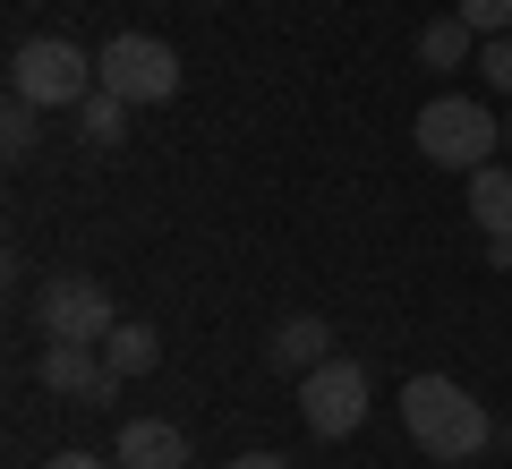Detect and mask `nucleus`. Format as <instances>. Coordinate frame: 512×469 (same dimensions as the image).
Returning a JSON list of instances; mask_svg holds the SVG:
<instances>
[{
	"instance_id": "nucleus-7",
	"label": "nucleus",
	"mask_w": 512,
	"mask_h": 469,
	"mask_svg": "<svg viewBox=\"0 0 512 469\" xmlns=\"http://www.w3.org/2000/svg\"><path fill=\"white\" fill-rule=\"evenodd\" d=\"M35 376H43V393H69V401H86V410L120 401V376H111V359L94 342H43Z\"/></svg>"
},
{
	"instance_id": "nucleus-6",
	"label": "nucleus",
	"mask_w": 512,
	"mask_h": 469,
	"mask_svg": "<svg viewBox=\"0 0 512 469\" xmlns=\"http://www.w3.org/2000/svg\"><path fill=\"white\" fill-rule=\"evenodd\" d=\"M299 418H308L316 444H342V435L367 418V367H359V359L308 367V376H299Z\"/></svg>"
},
{
	"instance_id": "nucleus-2",
	"label": "nucleus",
	"mask_w": 512,
	"mask_h": 469,
	"mask_svg": "<svg viewBox=\"0 0 512 469\" xmlns=\"http://www.w3.org/2000/svg\"><path fill=\"white\" fill-rule=\"evenodd\" d=\"M94 86H103V69H94V52H77L69 35H26L18 52H9V94L35 103V111H77Z\"/></svg>"
},
{
	"instance_id": "nucleus-3",
	"label": "nucleus",
	"mask_w": 512,
	"mask_h": 469,
	"mask_svg": "<svg viewBox=\"0 0 512 469\" xmlns=\"http://www.w3.org/2000/svg\"><path fill=\"white\" fill-rule=\"evenodd\" d=\"M410 137H419V154L436 171H487L495 145H504V120H495L487 103H470V94H436Z\"/></svg>"
},
{
	"instance_id": "nucleus-4",
	"label": "nucleus",
	"mask_w": 512,
	"mask_h": 469,
	"mask_svg": "<svg viewBox=\"0 0 512 469\" xmlns=\"http://www.w3.org/2000/svg\"><path fill=\"white\" fill-rule=\"evenodd\" d=\"M35 325H43V342H94L103 350L111 333H120V307H111V290L94 282V273H43Z\"/></svg>"
},
{
	"instance_id": "nucleus-13",
	"label": "nucleus",
	"mask_w": 512,
	"mask_h": 469,
	"mask_svg": "<svg viewBox=\"0 0 512 469\" xmlns=\"http://www.w3.org/2000/svg\"><path fill=\"white\" fill-rule=\"evenodd\" d=\"M120 111H128L120 94H103V86H94L86 103H77V137H86V145H120V137H128V128H120Z\"/></svg>"
},
{
	"instance_id": "nucleus-1",
	"label": "nucleus",
	"mask_w": 512,
	"mask_h": 469,
	"mask_svg": "<svg viewBox=\"0 0 512 469\" xmlns=\"http://www.w3.org/2000/svg\"><path fill=\"white\" fill-rule=\"evenodd\" d=\"M402 427L419 452H436V461H470V452H487V410H478L470 393H461L453 376H410L402 384Z\"/></svg>"
},
{
	"instance_id": "nucleus-11",
	"label": "nucleus",
	"mask_w": 512,
	"mask_h": 469,
	"mask_svg": "<svg viewBox=\"0 0 512 469\" xmlns=\"http://www.w3.org/2000/svg\"><path fill=\"white\" fill-rule=\"evenodd\" d=\"M103 359H111V376H154V367H163V333L154 325H120L103 342Z\"/></svg>"
},
{
	"instance_id": "nucleus-14",
	"label": "nucleus",
	"mask_w": 512,
	"mask_h": 469,
	"mask_svg": "<svg viewBox=\"0 0 512 469\" xmlns=\"http://www.w3.org/2000/svg\"><path fill=\"white\" fill-rule=\"evenodd\" d=\"M35 137H43V111L9 94V111H0V154H9V163H26V154H35Z\"/></svg>"
},
{
	"instance_id": "nucleus-12",
	"label": "nucleus",
	"mask_w": 512,
	"mask_h": 469,
	"mask_svg": "<svg viewBox=\"0 0 512 469\" xmlns=\"http://www.w3.org/2000/svg\"><path fill=\"white\" fill-rule=\"evenodd\" d=\"M470 52H478V26H470V18H436V26L419 35V60H427V69H461Z\"/></svg>"
},
{
	"instance_id": "nucleus-19",
	"label": "nucleus",
	"mask_w": 512,
	"mask_h": 469,
	"mask_svg": "<svg viewBox=\"0 0 512 469\" xmlns=\"http://www.w3.org/2000/svg\"><path fill=\"white\" fill-rule=\"evenodd\" d=\"M504 145H512V120H504Z\"/></svg>"
},
{
	"instance_id": "nucleus-9",
	"label": "nucleus",
	"mask_w": 512,
	"mask_h": 469,
	"mask_svg": "<svg viewBox=\"0 0 512 469\" xmlns=\"http://www.w3.org/2000/svg\"><path fill=\"white\" fill-rule=\"evenodd\" d=\"M333 359V325L325 316H282L274 325V367H291V376H308V367Z\"/></svg>"
},
{
	"instance_id": "nucleus-16",
	"label": "nucleus",
	"mask_w": 512,
	"mask_h": 469,
	"mask_svg": "<svg viewBox=\"0 0 512 469\" xmlns=\"http://www.w3.org/2000/svg\"><path fill=\"white\" fill-rule=\"evenodd\" d=\"M478 69H487L495 94H512V35H487V43H478Z\"/></svg>"
},
{
	"instance_id": "nucleus-10",
	"label": "nucleus",
	"mask_w": 512,
	"mask_h": 469,
	"mask_svg": "<svg viewBox=\"0 0 512 469\" xmlns=\"http://www.w3.org/2000/svg\"><path fill=\"white\" fill-rule=\"evenodd\" d=\"M470 222H478L487 239H512V171H504V163L470 171Z\"/></svg>"
},
{
	"instance_id": "nucleus-17",
	"label": "nucleus",
	"mask_w": 512,
	"mask_h": 469,
	"mask_svg": "<svg viewBox=\"0 0 512 469\" xmlns=\"http://www.w3.org/2000/svg\"><path fill=\"white\" fill-rule=\"evenodd\" d=\"M52 469H120V461H103V452H52Z\"/></svg>"
},
{
	"instance_id": "nucleus-5",
	"label": "nucleus",
	"mask_w": 512,
	"mask_h": 469,
	"mask_svg": "<svg viewBox=\"0 0 512 469\" xmlns=\"http://www.w3.org/2000/svg\"><path fill=\"white\" fill-rule=\"evenodd\" d=\"M94 69H103V94H120V103H171L180 94V52L163 35H111L94 52Z\"/></svg>"
},
{
	"instance_id": "nucleus-18",
	"label": "nucleus",
	"mask_w": 512,
	"mask_h": 469,
	"mask_svg": "<svg viewBox=\"0 0 512 469\" xmlns=\"http://www.w3.org/2000/svg\"><path fill=\"white\" fill-rule=\"evenodd\" d=\"M231 469H291L282 452H248V461H231Z\"/></svg>"
},
{
	"instance_id": "nucleus-8",
	"label": "nucleus",
	"mask_w": 512,
	"mask_h": 469,
	"mask_svg": "<svg viewBox=\"0 0 512 469\" xmlns=\"http://www.w3.org/2000/svg\"><path fill=\"white\" fill-rule=\"evenodd\" d=\"M120 469H188V435L171 418H128L120 427Z\"/></svg>"
},
{
	"instance_id": "nucleus-15",
	"label": "nucleus",
	"mask_w": 512,
	"mask_h": 469,
	"mask_svg": "<svg viewBox=\"0 0 512 469\" xmlns=\"http://www.w3.org/2000/svg\"><path fill=\"white\" fill-rule=\"evenodd\" d=\"M453 18H470L487 43V35H512V0H453Z\"/></svg>"
}]
</instances>
